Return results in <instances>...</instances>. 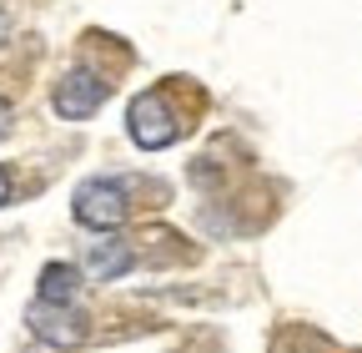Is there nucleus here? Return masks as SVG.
Here are the masks:
<instances>
[{
	"instance_id": "2",
	"label": "nucleus",
	"mask_w": 362,
	"mask_h": 353,
	"mask_svg": "<svg viewBox=\"0 0 362 353\" xmlns=\"http://www.w3.org/2000/svg\"><path fill=\"white\" fill-rule=\"evenodd\" d=\"M121 217H126V182L96 176V182H81V187H76V223H81V228L111 232Z\"/></svg>"
},
{
	"instance_id": "4",
	"label": "nucleus",
	"mask_w": 362,
	"mask_h": 353,
	"mask_svg": "<svg viewBox=\"0 0 362 353\" xmlns=\"http://www.w3.org/2000/svg\"><path fill=\"white\" fill-rule=\"evenodd\" d=\"M30 328H35V338L40 343H56V348H71V343H81V323L71 318H61L56 313V303H35V313H30Z\"/></svg>"
},
{
	"instance_id": "1",
	"label": "nucleus",
	"mask_w": 362,
	"mask_h": 353,
	"mask_svg": "<svg viewBox=\"0 0 362 353\" xmlns=\"http://www.w3.org/2000/svg\"><path fill=\"white\" fill-rule=\"evenodd\" d=\"M126 126H131V142L136 147H146V152H161L181 137V121L171 111V101L161 91H146V96H136L131 111H126Z\"/></svg>"
},
{
	"instance_id": "3",
	"label": "nucleus",
	"mask_w": 362,
	"mask_h": 353,
	"mask_svg": "<svg viewBox=\"0 0 362 353\" xmlns=\"http://www.w3.org/2000/svg\"><path fill=\"white\" fill-rule=\"evenodd\" d=\"M101 101H106V81H101L96 71H86V66L66 71V76H61V86H56V116H66V121H86V116H96V111H101Z\"/></svg>"
},
{
	"instance_id": "6",
	"label": "nucleus",
	"mask_w": 362,
	"mask_h": 353,
	"mask_svg": "<svg viewBox=\"0 0 362 353\" xmlns=\"http://www.w3.org/2000/svg\"><path fill=\"white\" fill-rule=\"evenodd\" d=\"M131 268V247L126 242H96L90 247V273L96 278H121Z\"/></svg>"
},
{
	"instance_id": "7",
	"label": "nucleus",
	"mask_w": 362,
	"mask_h": 353,
	"mask_svg": "<svg viewBox=\"0 0 362 353\" xmlns=\"http://www.w3.org/2000/svg\"><path fill=\"white\" fill-rule=\"evenodd\" d=\"M6 137H11V106L0 101V142H6Z\"/></svg>"
},
{
	"instance_id": "9",
	"label": "nucleus",
	"mask_w": 362,
	"mask_h": 353,
	"mask_svg": "<svg viewBox=\"0 0 362 353\" xmlns=\"http://www.w3.org/2000/svg\"><path fill=\"white\" fill-rule=\"evenodd\" d=\"M6 35H11V16H6V11H0V40H6Z\"/></svg>"
},
{
	"instance_id": "8",
	"label": "nucleus",
	"mask_w": 362,
	"mask_h": 353,
	"mask_svg": "<svg viewBox=\"0 0 362 353\" xmlns=\"http://www.w3.org/2000/svg\"><path fill=\"white\" fill-rule=\"evenodd\" d=\"M6 202H11V176L0 172V207H6Z\"/></svg>"
},
{
	"instance_id": "5",
	"label": "nucleus",
	"mask_w": 362,
	"mask_h": 353,
	"mask_svg": "<svg viewBox=\"0 0 362 353\" xmlns=\"http://www.w3.org/2000/svg\"><path fill=\"white\" fill-rule=\"evenodd\" d=\"M76 298V273L66 268V262H51V268L40 273V303H56V308H66Z\"/></svg>"
}]
</instances>
